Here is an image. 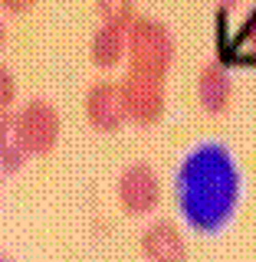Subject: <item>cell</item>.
<instances>
[{
  "label": "cell",
  "mask_w": 256,
  "mask_h": 262,
  "mask_svg": "<svg viewBox=\"0 0 256 262\" xmlns=\"http://www.w3.org/2000/svg\"><path fill=\"white\" fill-rule=\"evenodd\" d=\"M243 193V177L233 154L217 141L187 151L174 174V196L181 216L197 233H217L233 220Z\"/></svg>",
  "instance_id": "1"
},
{
  "label": "cell",
  "mask_w": 256,
  "mask_h": 262,
  "mask_svg": "<svg viewBox=\"0 0 256 262\" xmlns=\"http://www.w3.org/2000/svg\"><path fill=\"white\" fill-rule=\"evenodd\" d=\"M125 53L131 72L164 79L174 62V36L154 16H135L125 33Z\"/></svg>",
  "instance_id": "2"
},
{
  "label": "cell",
  "mask_w": 256,
  "mask_h": 262,
  "mask_svg": "<svg viewBox=\"0 0 256 262\" xmlns=\"http://www.w3.org/2000/svg\"><path fill=\"white\" fill-rule=\"evenodd\" d=\"M13 141L30 158L53 154L56 141H60V112H56V105L46 102V98H30L13 115Z\"/></svg>",
  "instance_id": "3"
},
{
  "label": "cell",
  "mask_w": 256,
  "mask_h": 262,
  "mask_svg": "<svg viewBox=\"0 0 256 262\" xmlns=\"http://www.w3.org/2000/svg\"><path fill=\"white\" fill-rule=\"evenodd\" d=\"M122 98H125V115L135 125H158L168 95H164V79L154 76H142V72H131L122 79Z\"/></svg>",
  "instance_id": "4"
},
{
  "label": "cell",
  "mask_w": 256,
  "mask_h": 262,
  "mask_svg": "<svg viewBox=\"0 0 256 262\" xmlns=\"http://www.w3.org/2000/svg\"><path fill=\"white\" fill-rule=\"evenodd\" d=\"M119 207L128 213V216H145L158 207L161 200V184L158 174H154L148 164H128L119 174Z\"/></svg>",
  "instance_id": "5"
},
{
  "label": "cell",
  "mask_w": 256,
  "mask_h": 262,
  "mask_svg": "<svg viewBox=\"0 0 256 262\" xmlns=\"http://www.w3.org/2000/svg\"><path fill=\"white\" fill-rule=\"evenodd\" d=\"M86 121L102 135H112L128 121L125 115V98H122V82L99 79L86 92Z\"/></svg>",
  "instance_id": "6"
},
{
  "label": "cell",
  "mask_w": 256,
  "mask_h": 262,
  "mask_svg": "<svg viewBox=\"0 0 256 262\" xmlns=\"http://www.w3.org/2000/svg\"><path fill=\"white\" fill-rule=\"evenodd\" d=\"M142 252L148 262H187V243L181 236L178 223L154 220L142 233Z\"/></svg>",
  "instance_id": "7"
},
{
  "label": "cell",
  "mask_w": 256,
  "mask_h": 262,
  "mask_svg": "<svg viewBox=\"0 0 256 262\" xmlns=\"http://www.w3.org/2000/svg\"><path fill=\"white\" fill-rule=\"evenodd\" d=\"M233 98V82L220 62H204L197 72V102L207 115H224Z\"/></svg>",
  "instance_id": "8"
},
{
  "label": "cell",
  "mask_w": 256,
  "mask_h": 262,
  "mask_svg": "<svg viewBox=\"0 0 256 262\" xmlns=\"http://www.w3.org/2000/svg\"><path fill=\"white\" fill-rule=\"evenodd\" d=\"M125 33L122 27H112V23H102L92 33V43H89V56L99 69H115L125 56Z\"/></svg>",
  "instance_id": "9"
},
{
  "label": "cell",
  "mask_w": 256,
  "mask_h": 262,
  "mask_svg": "<svg viewBox=\"0 0 256 262\" xmlns=\"http://www.w3.org/2000/svg\"><path fill=\"white\" fill-rule=\"evenodd\" d=\"M95 10L102 16V23L128 30L135 20V0H95Z\"/></svg>",
  "instance_id": "10"
},
{
  "label": "cell",
  "mask_w": 256,
  "mask_h": 262,
  "mask_svg": "<svg viewBox=\"0 0 256 262\" xmlns=\"http://www.w3.org/2000/svg\"><path fill=\"white\" fill-rule=\"evenodd\" d=\"M13 102H16V79H13V72L0 62V115L10 112Z\"/></svg>",
  "instance_id": "11"
},
{
  "label": "cell",
  "mask_w": 256,
  "mask_h": 262,
  "mask_svg": "<svg viewBox=\"0 0 256 262\" xmlns=\"http://www.w3.org/2000/svg\"><path fill=\"white\" fill-rule=\"evenodd\" d=\"M27 158H30V154L23 151L16 141H10V144H7V151L0 154V170H20V164L27 161Z\"/></svg>",
  "instance_id": "12"
},
{
  "label": "cell",
  "mask_w": 256,
  "mask_h": 262,
  "mask_svg": "<svg viewBox=\"0 0 256 262\" xmlns=\"http://www.w3.org/2000/svg\"><path fill=\"white\" fill-rule=\"evenodd\" d=\"M10 141H13V118L10 115H0V154L7 151Z\"/></svg>",
  "instance_id": "13"
},
{
  "label": "cell",
  "mask_w": 256,
  "mask_h": 262,
  "mask_svg": "<svg viewBox=\"0 0 256 262\" xmlns=\"http://www.w3.org/2000/svg\"><path fill=\"white\" fill-rule=\"evenodd\" d=\"M33 4H36V0H0V10H7V13H27V10H33Z\"/></svg>",
  "instance_id": "14"
},
{
  "label": "cell",
  "mask_w": 256,
  "mask_h": 262,
  "mask_svg": "<svg viewBox=\"0 0 256 262\" xmlns=\"http://www.w3.org/2000/svg\"><path fill=\"white\" fill-rule=\"evenodd\" d=\"M250 46L256 49V23H253V27H250Z\"/></svg>",
  "instance_id": "15"
},
{
  "label": "cell",
  "mask_w": 256,
  "mask_h": 262,
  "mask_svg": "<svg viewBox=\"0 0 256 262\" xmlns=\"http://www.w3.org/2000/svg\"><path fill=\"white\" fill-rule=\"evenodd\" d=\"M4 39H7V27H4V20H0V46H4Z\"/></svg>",
  "instance_id": "16"
},
{
  "label": "cell",
  "mask_w": 256,
  "mask_h": 262,
  "mask_svg": "<svg viewBox=\"0 0 256 262\" xmlns=\"http://www.w3.org/2000/svg\"><path fill=\"white\" fill-rule=\"evenodd\" d=\"M0 262H13V259H10V256H7V252H4V249H0Z\"/></svg>",
  "instance_id": "17"
},
{
  "label": "cell",
  "mask_w": 256,
  "mask_h": 262,
  "mask_svg": "<svg viewBox=\"0 0 256 262\" xmlns=\"http://www.w3.org/2000/svg\"><path fill=\"white\" fill-rule=\"evenodd\" d=\"M220 4H224V7H233V4H240V0H220Z\"/></svg>",
  "instance_id": "18"
},
{
  "label": "cell",
  "mask_w": 256,
  "mask_h": 262,
  "mask_svg": "<svg viewBox=\"0 0 256 262\" xmlns=\"http://www.w3.org/2000/svg\"><path fill=\"white\" fill-rule=\"evenodd\" d=\"M0 196H4V187H0Z\"/></svg>",
  "instance_id": "19"
}]
</instances>
